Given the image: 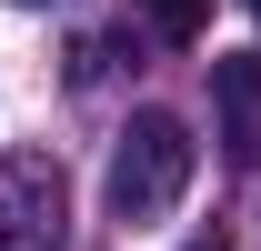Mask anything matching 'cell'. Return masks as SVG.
<instances>
[{
	"instance_id": "obj_4",
	"label": "cell",
	"mask_w": 261,
	"mask_h": 251,
	"mask_svg": "<svg viewBox=\"0 0 261 251\" xmlns=\"http://www.w3.org/2000/svg\"><path fill=\"white\" fill-rule=\"evenodd\" d=\"M141 10H151L161 40H201V20H211V0H141Z\"/></svg>"
},
{
	"instance_id": "obj_3",
	"label": "cell",
	"mask_w": 261,
	"mask_h": 251,
	"mask_svg": "<svg viewBox=\"0 0 261 251\" xmlns=\"http://www.w3.org/2000/svg\"><path fill=\"white\" fill-rule=\"evenodd\" d=\"M211 111H221V151L261 161V51H221L211 61Z\"/></svg>"
},
{
	"instance_id": "obj_2",
	"label": "cell",
	"mask_w": 261,
	"mask_h": 251,
	"mask_svg": "<svg viewBox=\"0 0 261 251\" xmlns=\"http://www.w3.org/2000/svg\"><path fill=\"white\" fill-rule=\"evenodd\" d=\"M61 221H70L61 161L10 151V161H0V251H61Z\"/></svg>"
},
{
	"instance_id": "obj_6",
	"label": "cell",
	"mask_w": 261,
	"mask_h": 251,
	"mask_svg": "<svg viewBox=\"0 0 261 251\" xmlns=\"http://www.w3.org/2000/svg\"><path fill=\"white\" fill-rule=\"evenodd\" d=\"M251 10H261V0H251Z\"/></svg>"
},
{
	"instance_id": "obj_5",
	"label": "cell",
	"mask_w": 261,
	"mask_h": 251,
	"mask_svg": "<svg viewBox=\"0 0 261 251\" xmlns=\"http://www.w3.org/2000/svg\"><path fill=\"white\" fill-rule=\"evenodd\" d=\"M201 251H221V241H201Z\"/></svg>"
},
{
	"instance_id": "obj_1",
	"label": "cell",
	"mask_w": 261,
	"mask_h": 251,
	"mask_svg": "<svg viewBox=\"0 0 261 251\" xmlns=\"http://www.w3.org/2000/svg\"><path fill=\"white\" fill-rule=\"evenodd\" d=\"M191 171H201V141H191V121H171V111H130V131H121V151H111V221L121 231H151V221H171L181 211V191H191Z\"/></svg>"
}]
</instances>
